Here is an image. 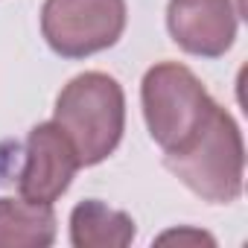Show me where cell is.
<instances>
[{
    "mask_svg": "<svg viewBox=\"0 0 248 248\" xmlns=\"http://www.w3.org/2000/svg\"><path fill=\"white\" fill-rule=\"evenodd\" d=\"M167 170L210 204H231L242 196L245 146L236 120L213 102L199 129L172 152H164Z\"/></svg>",
    "mask_w": 248,
    "mask_h": 248,
    "instance_id": "1",
    "label": "cell"
},
{
    "mask_svg": "<svg viewBox=\"0 0 248 248\" xmlns=\"http://www.w3.org/2000/svg\"><path fill=\"white\" fill-rule=\"evenodd\" d=\"M53 123H59V129L73 143L79 167H96L114 155L123 140L126 93L108 73H79L59 91Z\"/></svg>",
    "mask_w": 248,
    "mask_h": 248,
    "instance_id": "2",
    "label": "cell"
},
{
    "mask_svg": "<svg viewBox=\"0 0 248 248\" xmlns=\"http://www.w3.org/2000/svg\"><path fill=\"white\" fill-rule=\"evenodd\" d=\"M140 102L146 129L164 152L178 149L213 105L199 76L178 62H161L146 70L140 82Z\"/></svg>",
    "mask_w": 248,
    "mask_h": 248,
    "instance_id": "3",
    "label": "cell"
},
{
    "mask_svg": "<svg viewBox=\"0 0 248 248\" xmlns=\"http://www.w3.org/2000/svg\"><path fill=\"white\" fill-rule=\"evenodd\" d=\"M126 30V0H44L41 35L62 59H88L114 47Z\"/></svg>",
    "mask_w": 248,
    "mask_h": 248,
    "instance_id": "4",
    "label": "cell"
},
{
    "mask_svg": "<svg viewBox=\"0 0 248 248\" xmlns=\"http://www.w3.org/2000/svg\"><path fill=\"white\" fill-rule=\"evenodd\" d=\"M79 170V158L59 123H38L24 143V164L18 172V190L30 202L53 204L62 199Z\"/></svg>",
    "mask_w": 248,
    "mask_h": 248,
    "instance_id": "5",
    "label": "cell"
},
{
    "mask_svg": "<svg viewBox=\"0 0 248 248\" xmlns=\"http://www.w3.org/2000/svg\"><path fill=\"white\" fill-rule=\"evenodd\" d=\"M167 30L184 53L219 59L233 47L236 9L231 0H170Z\"/></svg>",
    "mask_w": 248,
    "mask_h": 248,
    "instance_id": "6",
    "label": "cell"
},
{
    "mask_svg": "<svg viewBox=\"0 0 248 248\" xmlns=\"http://www.w3.org/2000/svg\"><path fill=\"white\" fill-rule=\"evenodd\" d=\"M135 239V219L99 199L79 202L70 213V242L76 248H126Z\"/></svg>",
    "mask_w": 248,
    "mask_h": 248,
    "instance_id": "7",
    "label": "cell"
},
{
    "mask_svg": "<svg viewBox=\"0 0 248 248\" xmlns=\"http://www.w3.org/2000/svg\"><path fill=\"white\" fill-rule=\"evenodd\" d=\"M56 242L53 204L0 199V248H47Z\"/></svg>",
    "mask_w": 248,
    "mask_h": 248,
    "instance_id": "8",
    "label": "cell"
},
{
    "mask_svg": "<svg viewBox=\"0 0 248 248\" xmlns=\"http://www.w3.org/2000/svg\"><path fill=\"white\" fill-rule=\"evenodd\" d=\"M170 239H178V242H207L213 245V236L204 233V231H167L158 236V242H170Z\"/></svg>",
    "mask_w": 248,
    "mask_h": 248,
    "instance_id": "9",
    "label": "cell"
}]
</instances>
